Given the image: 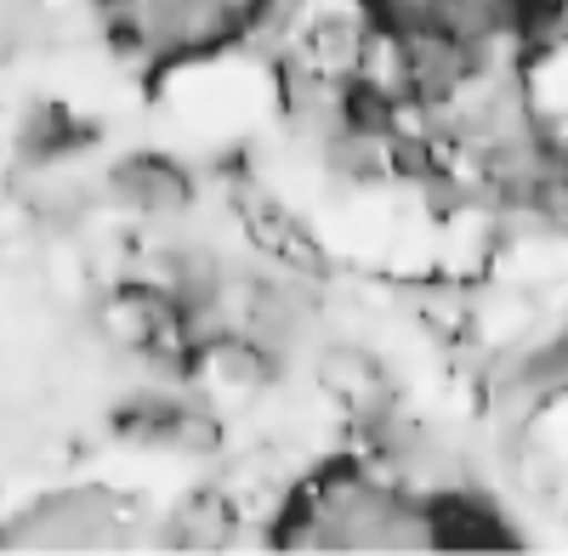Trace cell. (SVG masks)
<instances>
[{
    "label": "cell",
    "mask_w": 568,
    "mask_h": 556,
    "mask_svg": "<svg viewBox=\"0 0 568 556\" xmlns=\"http://www.w3.org/2000/svg\"><path fill=\"white\" fill-rule=\"evenodd\" d=\"M227 205H233V216H240L245 245L278 278H296V285H324V278H329V250L318 245V234L284 199H273L262 182L233 176L227 182Z\"/></svg>",
    "instance_id": "7a4b0ae2"
},
{
    "label": "cell",
    "mask_w": 568,
    "mask_h": 556,
    "mask_svg": "<svg viewBox=\"0 0 568 556\" xmlns=\"http://www.w3.org/2000/svg\"><path fill=\"white\" fill-rule=\"evenodd\" d=\"M240 534V517H233V505L222 494H194L182 505V517L171 523V545H194V550H216Z\"/></svg>",
    "instance_id": "52a82bcc"
},
{
    "label": "cell",
    "mask_w": 568,
    "mask_h": 556,
    "mask_svg": "<svg viewBox=\"0 0 568 556\" xmlns=\"http://www.w3.org/2000/svg\"><path fill=\"white\" fill-rule=\"evenodd\" d=\"M420 505H426V534H433L438 550H506V545H524L489 494L438 488V494H426Z\"/></svg>",
    "instance_id": "5b68a950"
},
{
    "label": "cell",
    "mask_w": 568,
    "mask_h": 556,
    "mask_svg": "<svg viewBox=\"0 0 568 556\" xmlns=\"http://www.w3.org/2000/svg\"><path fill=\"white\" fill-rule=\"evenodd\" d=\"M273 545L284 550H426V505L404 488L364 472L358 460L318 472L291 494L273 523Z\"/></svg>",
    "instance_id": "6da1fadb"
},
{
    "label": "cell",
    "mask_w": 568,
    "mask_h": 556,
    "mask_svg": "<svg viewBox=\"0 0 568 556\" xmlns=\"http://www.w3.org/2000/svg\"><path fill=\"white\" fill-rule=\"evenodd\" d=\"M109 194L142 222H182L200 199V182L165 154H131L109 171Z\"/></svg>",
    "instance_id": "277c9868"
},
{
    "label": "cell",
    "mask_w": 568,
    "mask_h": 556,
    "mask_svg": "<svg viewBox=\"0 0 568 556\" xmlns=\"http://www.w3.org/2000/svg\"><path fill=\"white\" fill-rule=\"evenodd\" d=\"M114 432L131 437L136 449H171V454H211L222 449V421L205 398H131L114 414Z\"/></svg>",
    "instance_id": "3957f363"
},
{
    "label": "cell",
    "mask_w": 568,
    "mask_h": 556,
    "mask_svg": "<svg viewBox=\"0 0 568 556\" xmlns=\"http://www.w3.org/2000/svg\"><path fill=\"white\" fill-rule=\"evenodd\" d=\"M318 387L329 392L336 409H347L358 426H382L398 403L382 358L364 352V347H324L318 352Z\"/></svg>",
    "instance_id": "8992f818"
},
{
    "label": "cell",
    "mask_w": 568,
    "mask_h": 556,
    "mask_svg": "<svg viewBox=\"0 0 568 556\" xmlns=\"http://www.w3.org/2000/svg\"><path fill=\"white\" fill-rule=\"evenodd\" d=\"M358 7L387 29H409V23H433L444 12V0H358Z\"/></svg>",
    "instance_id": "ba28073f"
}]
</instances>
